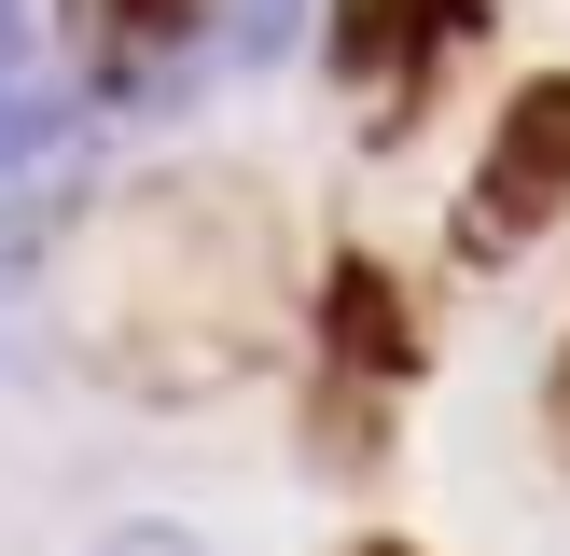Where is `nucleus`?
<instances>
[{
	"instance_id": "nucleus-1",
	"label": "nucleus",
	"mask_w": 570,
	"mask_h": 556,
	"mask_svg": "<svg viewBox=\"0 0 570 556\" xmlns=\"http://www.w3.org/2000/svg\"><path fill=\"white\" fill-rule=\"evenodd\" d=\"M417 376V292L376 265V250H334L321 265V306H306V417H321V459H376L390 404Z\"/></svg>"
},
{
	"instance_id": "nucleus-2",
	"label": "nucleus",
	"mask_w": 570,
	"mask_h": 556,
	"mask_svg": "<svg viewBox=\"0 0 570 556\" xmlns=\"http://www.w3.org/2000/svg\"><path fill=\"white\" fill-rule=\"evenodd\" d=\"M557 222H570V70H515L488 98V139H473V167H460L445 237H460V265H515Z\"/></svg>"
},
{
	"instance_id": "nucleus-3",
	"label": "nucleus",
	"mask_w": 570,
	"mask_h": 556,
	"mask_svg": "<svg viewBox=\"0 0 570 556\" xmlns=\"http://www.w3.org/2000/svg\"><path fill=\"white\" fill-rule=\"evenodd\" d=\"M473 42H488V0H334V28H321L334 83H348V111L376 139H404L432 111L445 56H473Z\"/></svg>"
},
{
	"instance_id": "nucleus-4",
	"label": "nucleus",
	"mask_w": 570,
	"mask_h": 556,
	"mask_svg": "<svg viewBox=\"0 0 570 556\" xmlns=\"http://www.w3.org/2000/svg\"><path fill=\"white\" fill-rule=\"evenodd\" d=\"M56 28H70V70L98 83V98H139V83H167V56L209 28V0H56Z\"/></svg>"
},
{
	"instance_id": "nucleus-5",
	"label": "nucleus",
	"mask_w": 570,
	"mask_h": 556,
	"mask_svg": "<svg viewBox=\"0 0 570 556\" xmlns=\"http://www.w3.org/2000/svg\"><path fill=\"white\" fill-rule=\"evenodd\" d=\"M28 139H42V14L0 0V153H28Z\"/></svg>"
},
{
	"instance_id": "nucleus-6",
	"label": "nucleus",
	"mask_w": 570,
	"mask_h": 556,
	"mask_svg": "<svg viewBox=\"0 0 570 556\" xmlns=\"http://www.w3.org/2000/svg\"><path fill=\"white\" fill-rule=\"evenodd\" d=\"M83 556H209V543H195L181 515H111V528H98Z\"/></svg>"
},
{
	"instance_id": "nucleus-7",
	"label": "nucleus",
	"mask_w": 570,
	"mask_h": 556,
	"mask_svg": "<svg viewBox=\"0 0 570 556\" xmlns=\"http://www.w3.org/2000/svg\"><path fill=\"white\" fill-rule=\"evenodd\" d=\"M543 445L570 459V334H557V361H543Z\"/></svg>"
},
{
	"instance_id": "nucleus-8",
	"label": "nucleus",
	"mask_w": 570,
	"mask_h": 556,
	"mask_svg": "<svg viewBox=\"0 0 570 556\" xmlns=\"http://www.w3.org/2000/svg\"><path fill=\"white\" fill-rule=\"evenodd\" d=\"M0 278H14V222H0Z\"/></svg>"
},
{
	"instance_id": "nucleus-9",
	"label": "nucleus",
	"mask_w": 570,
	"mask_h": 556,
	"mask_svg": "<svg viewBox=\"0 0 570 556\" xmlns=\"http://www.w3.org/2000/svg\"><path fill=\"white\" fill-rule=\"evenodd\" d=\"M348 556H404V543H348Z\"/></svg>"
}]
</instances>
